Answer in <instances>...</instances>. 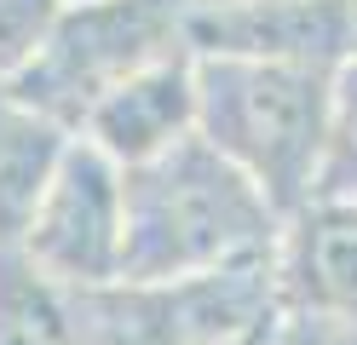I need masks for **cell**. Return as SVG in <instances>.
I'll return each mask as SVG.
<instances>
[{
	"label": "cell",
	"mask_w": 357,
	"mask_h": 345,
	"mask_svg": "<svg viewBox=\"0 0 357 345\" xmlns=\"http://www.w3.org/2000/svg\"><path fill=\"white\" fill-rule=\"evenodd\" d=\"M311 196H357V58H346L334 75L328 144H323V173Z\"/></svg>",
	"instance_id": "cell-11"
},
{
	"label": "cell",
	"mask_w": 357,
	"mask_h": 345,
	"mask_svg": "<svg viewBox=\"0 0 357 345\" xmlns=\"http://www.w3.org/2000/svg\"><path fill=\"white\" fill-rule=\"evenodd\" d=\"M190 46L196 52H225V58L340 69L346 58H357V6L351 0H225V6H196Z\"/></svg>",
	"instance_id": "cell-6"
},
{
	"label": "cell",
	"mask_w": 357,
	"mask_h": 345,
	"mask_svg": "<svg viewBox=\"0 0 357 345\" xmlns=\"http://www.w3.org/2000/svg\"><path fill=\"white\" fill-rule=\"evenodd\" d=\"M277 316H282V311H277ZM277 316H271V322H259V328H248V334H236V339H225V345H282Z\"/></svg>",
	"instance_id": "cell-14"
},
{
	"label": "cell",
	"mask_w": 357,
	"mask_h": 345,
	"mask_svg": "<svg viewBox=\"0 0 357 345\" xmlns=\"http://www.w3.org/2000/svg\"><path fill=\"white\" fill-rule=\"evenodd\" d=\"M351 6H357V0H351Z\"/></svg>",
	"instance_id": "cell-16"
},
{
	"label": "cell",
	"mask_w": 357,
	"mask_h": 345,
	"mask_svg": "<svg viewBox=\"0 0 357 345\" xmlns=\"http://www.w3.org/2000/svg\"><path fill=\"white\" fill-rule=\"evenodd\" d=\"M277 311V259L162 282H104L81 293L86 345H225Z\"/></svg>",
	"instance_id": "cell-4"
},
{
	"label": "cell",
	"mask_w": 357,
	"mask_h": 345,
	"mask_svg": "<svg viewBox=\"0 0 357 345\" xmlns=\"http://www.w3.org/2000/svg\"><path fill=\"white\" fill-rule=\"evenodd\" d=\"M277 293L282 311L357 316V196H311L282 219Z\"/></svg>",
	"instance_id": "cell-7"
},
{
	"label": "cell",
	"mask_w": 357,
	"mask_h": 345,
	"mask_svg": "<svg viewBox=\"0 0 357 345\" xmlns=\"http://www.w3.org/2000/svg\"><path fill=\"white\" fill-rule=\"evenodd\" d=\"M196 0H70L40 52L6 81L29 109L81 132L116 86L132 75L196 52L190 46Z\"/></svg>",
	"instance_id": "cell-3"
},
{
	"label": "cell",
	"mask_w": 357,
	"mask_h": 345,
	"mask_svg": "<svg viewBox=\"0 0 357 345\" xmlns=\"http://www.w3.org/2000/svg\"><path fill=\"white\" fill-rule=\"evenodd\" d=\"M63 144H70V127H58L52 115L29 109L0 81V247L24 242V224L35 213L40 190H47Z\"/></svg>",
	"instance_id": "cell-9"
},
{
	"label": "cell",
	"mask_w": 357,
	"mask_h": 345,
	"mask_svg": "<svg viewBox=\"0 0 357 345\" xmlns=\"http://www.w3.org/2000/svg\"><path fill=\"white\" fill-rule=\"evenodd\" d=\"M196 6H225V0H196Z\"/></svg>",
	"instance_id": "cell-15"
},
{
	"label": "cell",
	"mask_w": 357,
	"mask_h": 345,
	"mask_svg": "<svg viewBox=\"0 0 357 345\" xmlns=\"http://www.w3.org/2000/svg\"><path fill=\"white\" fill-rule=\"evenodd\" d=\"M63 6L70 0H0V81H12L40 52Z\"/></svg>",
	"instance_id": "cell-12"
},
{
	"label": "cell",
	"mask_w": 357,
	"mask_h": 345,
	"mask_svg": "<svg viewBox=\"0 0 357 345\" xmlns=\"http://www.w3.org/2000/svg\"><path fill=\"white\" fill-rule=\"evenodd\" d=\"M282 345H357V316H323V311H282L277 316Z\"/></svg>",
	"instance_id": "cell-13"
},
{
	"label": "cell",
	"mask_w": 357,
	"mask_h": 345,
	"mask_svg": "<svg viewBox=\"0 0 357 345\" xmlns=\"http://www.w3.org/2000/svg\"><path fill=\"white\" fill-rule=\"evenodd\" d=\"M282 207L202 132L127 167V242L116 282L202 276L277 259Z\"/></svg>",
	"instance_id": "cell-1"
},
{
	"label": "cell",
	"mask_w": 357,
	"mask_h": 345,
	"mask_svg": "<svg viewBox=\"0 0 357 345\" xmlns=\"http://www.w3.org/2000/svg\"><path fill=\"white\" fill-rule=\"evenodd\" d=\"M0 345H86L81 293L52 282L24 247H0Z\"/></svg>",
	"instance_id": "cell-10"
},
{
	"label": "cell",
	"mask_w": 357,
	"mask_h": 345,
	"mask_svg": "<svg viewBox=\"0 0 357 345\" xmlns=\"http://www.w3.org/2000/svg\"><path fill=\"white\" fill-rule=\"evenodd\" d=\"M190 132H196V52L132 75L81 121V138H93L121 167H139Z\"/></svg>",
	"instance_id": "cell-8"
},
{
	"label": "cell",
	"mask_w": 357,
	"mask_h": 345,
	"mask_svg": "<svg viewBox=\"0 0 357 345\" xmlns=\"http://www.w3.org/2000/svg\"><path fill=\"white\" fill-rule=\"evenodd\" d=\"M121 242H127V167L104 155L93 138L70 132L17 247L52 282L86 293L121 276Z\"/></svg>",
	"instance_id": "cell-5"
},
{
	"label": "cell",
	"mask_w": 357,
	"mask_h": 345,
	"mask_svg": "<svg viewBox=\"0 0 357 345\" xmlns=\"http://www.w3.org/2000/svg\"><path fill=\"white\" fill-rule=\"evenodd\" d=\"M334 75L340 69L196 52V132L294 213L323 173Z\"/></svg>",
	"instance_id": "cell-2"
}]
</instances>
